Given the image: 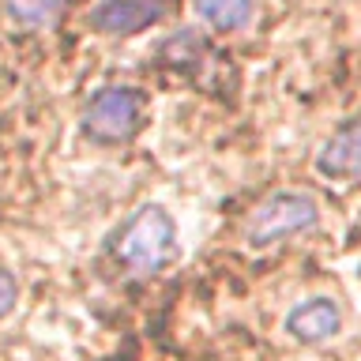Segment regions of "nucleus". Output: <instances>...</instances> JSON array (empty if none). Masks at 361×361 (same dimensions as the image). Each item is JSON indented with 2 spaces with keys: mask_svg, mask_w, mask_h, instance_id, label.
<instances>
[{
  "mask_svg": "<svg viewBox=\"0 0 361 361\" xmlns=\"http://www.w3.org/2000/svg\"><path fill=\"white\" fill-rule=\"evenodd\" d=\"M109 248L132 275H158L177 259V222L162 203H143L121 222Z\"/></svg>",
  "mask_w": 361,
  "mask_h": 361,
  "instance_id": "f257e3e1",
  "label": "nucleus"
},
{
  "mask_svg": "<svg viewBox=\"0 0 361 361\" xmlns=\"http://www.w3.org/2000/svg\"><path fill=\"white\" fill-rule=\"evenodd\" d=\"M320 226V200L301 188H282L259 200L245 219V245L248 248H271L298 233H309Z\"/></svg>",
  "mask_w": 361,
  "mask_h": 361,
  "instance_id": "f03ea898",
  "label": "nucleus"
},
{
  "mask_svg": "<svg viewBox=\"0 0 361 361\" xmlns=\"http://www.w3.org/2000/svg\"><path fill=\"white\" fill-rule=\"evenodd\" d=\"M147 124V94L135 87H102L83 109V132L94 143H132Z\"/></svg>",
  "mask_w": 361,
  "mask_h": 361,
  "instance_id": "7ed1b4c3",
  "label": "nucleus"
},
{
  "mask_svg": "<svg viewBox=\"0 0 361 361\" xmlns=\"http://www.w3.org/2000/svg\"><path fill=\"white\" fill-rule=\"evenodd\" d=\"M173 8L177 0H98L87 23L90 30L109 34V38H132V34L162 23Z\"/></svg>",
  "mask_w": 361,
  "mask_h": 361,
  "instance_id": "20e7f679",
  "label": "nucleus"
},
{
  "mask_svg": "<svg viewBox=\"0 0 361 361\" xmlns=\"http://www.w3.org/2000/svg\"><path fill=\"white\" fill-rule=\"evenodd\" d=\"M343 324H346L343 305H338L331 293H316V298L298 301L286 312V320H282L286 335L293 338V343H301V346L327 343V338H335L338 331H343Z\"/></svg>",
  "mask_w": 361,
  "mask_h": 361,
  "instance_id": "39448f33",
  "label": "nucleus"
},
{
  "mask_svg": "<svg viewBox=\"0 0 361 361\" xmlns=\"http://www.w3.org/2000/svg\"><path fill=\"white\" fill-rule=\"evenodd\" d=\"M316 173L331 180H350L361 173V109L324 140L320 154H316Z\"/></svg>",
  "mask_w": 361,
  "mask_h": 361,
  "instance_id": "423d86ee",
  "label": "nucleus"
},
{
  "mask_svg": "<svg viewBox=\"0 0 361 361\" xmlns=\"http://www.w3.org/2000/svg\"><path fill=\"white\" fill-rule=\"evenodd\" d=\"M200 19L214 30H241L252 23L256 0H192Z\"/></svg>",
  "mask_w": 361,
  "mask_h": 361,
  "instance_id": "0eeeda50",
  "label": "nucleus"
},
{
  "mask_svg": "<svg viewBox=\"0 0 361 361\" xmlns=\"http://www.w3.org/2000/svg\"><path fill=\"white\" fill-rule=\"evenodd\" d=\"M68 0H4L8 19L23 30H49L64 16Z\"/></svg>",
  "mask_w": 361,
  "mask_h": 361,
  "instance_id": "6e6552de",
  "label": "nucleus"
},
{
  "mask_svg": "<svg viewBox=\"0 0 361 361\" xmlns=\"http://www.w3.org/2000/svg\"><path fill=\"white\" fill-rule=\"evenodd\" d=\"M16 301H19V282H16V275L11 271H4L0 267V320L16 309Z\"/></svg>",
  "mask_w": 361,
  "mask_h": 361,
  "instance_id": "1a4fd4ad",
  "label": "nucleus"
}]
</instances>
